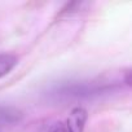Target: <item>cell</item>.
Returning <instances> with one entry per match:
<instances>
[{
	"label": "cell",
	"instance_id": "1",
	"mask_svg": "<svg viewBox=\"0 0 132 132\" xmlns=\"http://www.w3.org/2000/svg\"><path fill=\"white\" fill-rule=\"evenodd\" d=\"M117 88V83L101 80H68L51 87L48 96L54 101H79L89 100Z\"/></svg>",
	"mask_w": 132,
	"mask_h": 132
},
{
	"label": "cell",
	"instance_id": "2",
	"mask_svg": "<svg viewBox=\"0 0 132 132\" xmlns=\"http://www.w3.org/2000/svg\"><path fill=\"white\" fill-rule=\"evenodd\" d=\"M87 118L88 114L86 109L80 106L74 108L68 118V122L65 123L66 132H83L87 123Z\"/></svg>",
	"mask_w": 132,
	"mask_h": 132
},
{
	"label": "cell",
	"instance_id": "3",
	"mask_svg": "<svg viewBox=\"0 0 132 132\" xmlns=\"http://www.w3.org/2000/svg\"><path fill=\"white\" fill-rule=\"evenodd\" d=\"M23 119V113L13 106L0 102V126H14Z\"/></svg>",
	"mask_w": 132,
	"mask_h": 132
},
{
	"label": "cell",
	"instance_id": "4",
	"mask_svg": "<svg viewBox=\"0 0 132 132\" xmlns=\"http://www.w3.org/2000/svg\"><path fill=\"white\" fill-rule=\"evenodd\" d=\"M17 65V57L11 53H2L0 54V79L8 75Z\"/></svg>",
	"mask_w": 132,
	"mask_h": 132
},
{
	"label": "cell",
	"instance_id": "5",
	"mask_svg": "<svg viewBox=\"0 0 132 132\" xmlns=\"http://www.w3.org/2000/svg\"><path fill=\"white\" fill-rule=\"evenodd\" d=\"M39 132H66V127H65V123L62 122H52L44 126Z\"/></svg>",
	"mask_w": 132,
	"mask_h": 132
}]
</instances>
